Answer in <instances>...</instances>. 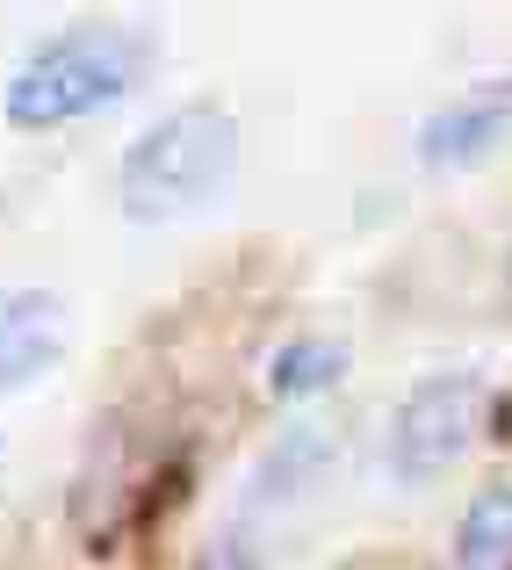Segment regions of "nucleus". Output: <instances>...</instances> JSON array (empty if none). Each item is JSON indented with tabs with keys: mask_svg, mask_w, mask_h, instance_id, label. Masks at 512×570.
<instances>
[{
	"mask_svg": "<svg viewBox=\"0 0 512 570\" xmlns=\"http://www.w3.org/2000/svg\"><path fill=\"white\" fill-rule=\"evenodd\" d=\"M505 138H512V72L505 80H476L455 101H441L419 124V159L426 167H484Z\"/></svg>",
	"mask_w": 512,
	"mask_h": 570,
	"instance_id": "nucleus-4",
	"label": "nucleus"
},
{
	"mask_svg": "<svg viewBox=\"0 0 512 570\" xmlns=\"http://www.w3.org/2000/svg\"><path fill=\"white\" fill-rule=\"evenodd\" d=\"M491 412V390L476 376H426L412 397L397 404V426H390V470L397 476H441L447 462L470 455L476 426Z\"/></svg>",
	"mask_w": 512,
	"mask_h": 570,
	"instance_id": "nucleus-3",
	"label": "nucleus"
},
{
	"mask_svg": "<svg viewBox=\"0 0 512 570\" xmlns=\"http://www.w3.org/2000/svg\"><path fill=\"white\" fill-rule=\"evenodd\" d=\"M346 376V347L325 333L311 340H289V347H275V362H267V390L275 397H318V390H333Z\"/></svg>",
	"mask_w": 512,
	"mask_h": 570,
	"instance_id": "nucleus-7",
	"label": "nucleus"
},
{
	"mask_svg": "<svg viewBox=\"0 0 512 570\" xmlns=\"http://www.w3.org/2000/svg\"><path fill=\"white\" fill-rule=\"evenodd\" d=\"M66 347V325H58V296L43 289H8L0 296V390L37 383L43 368Z\"/></svg>",
	"mask_w": 512,
	"mask_h": 570,
	"instance_id": "nucleus-5",
	"label": "nucleus"
},
{
	"mask_svg": "<svg viewBox=\"0 0 512 570\" xmlns=\"http://www.w3.org/2000/svg\"><path fill=\"white\" fill-rule=\"evenodd\" d=\"M203 570H253V557H246V549H232V542H224V549H209V557H203Z\"/></svg>",
	"mask_w": 512,
	"mask_h": 570,
	"instance_id": "nucleus-8",
	"label": "nucleus"
},
{
	"mask_svg": "<svg viewBox=\"0 0 512 570\" xmlns=\"http://www.w3.org/2000/svg\"><path fill=\"white\" fill-rule=\"evenodd\" d=\"M455 570H512V484H484L455 528Z\"/></svg>",
	"mask_w": 512,
	"mask_h": 570,
	"instance_id": "nucleus-6",
	"label": "nucleus"
},
{
	"mask_svg": "<svg viewBox=\"0 0 512 570\" xmlns=\"http://www.w3.org/2000/svg\"><path fill=\"white\" fill-rule=\"evenodd\" d=\"M145 37L124 22H72L43 37L8 80V124L14 130H58L80 116L124 101L145 80Z\"/></svg>",
	"mask_w": 512,
	"mask_h": 570,
	"instance_id": "nucleus-1",
	"label": "nucleus"
},
{
	"mask_svg": "<svg viewBox=\"0 0 512 570\" xmlns=\"http://www.w3.org/2000/svg\"><path fill=\"white\" fill-rule=\"evenodd\" d=\"M232 167H238V124L217 101H188V109L159 116L124 153V167H116V203L138 224H167V217L203 209L209 195L232 181Z\"/></svg>",
	"mask_w": 512,
	"mask_h": 570,
	"instance_id": "nucleus-2",
	"label": "nucleus"
}]
</instances>
